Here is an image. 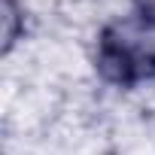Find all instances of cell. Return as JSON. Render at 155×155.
<instances>
[{
    "instance_id": "obj_1",
    "label": "cell",
    "mask_w": 155,
    "mask_h": 155,
    "mask_svg": "<svg viewBox=\"0 0 155 155\" xmlns=\"http://www.w3.org/2000/svg\"><path fill=\"white\" fill-rule=\"evenodd\" d=\"M137 40H140L137 28H122L119 37H107L104 43V64L119 70V79L146 76L155 70V43L137 49Z\"/></svg>"
}]
</instances>
